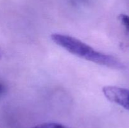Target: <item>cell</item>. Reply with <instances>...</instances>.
<instances>
[{
	"mask_svg": "<svg viewBox=\"0 0 129 128\" xmlns=\"http://www.w3.org/2000/svg\"><path fill=\"white\" fill-rule=\"evenodd\" d=\"M51 39L69 53L87 61L118 70L125 68V65L117 58L97 51L88 44L73 36L54 33L51 35Z\"/></svg>",
	"mask_w": 129,
	"mask_h": 128,
	"instance_id": "cell-1",
	"label": "cell"
},
{
	"mask_svg": "<svg viewBox=\"0 0 129 128\" xmlns=\"http://www.w3.org/2000/svg\"><path fill=\"white\" fill-rule=\"evenodd\" d=\"M103 92L108 100L128 109V90L127 89L117 86H106Z\"/></svg>",
	"mask_w": 129,
	"mask_h": 128,
	"instance_id": "cell-2",
	"label": "cell"
},
{
	"mask_svg": "<svg viewBox=\"0 0 129 128\" xmlns=\"http://www.w3.org/2000/svg\"><path fill=\"white\" fill-rule=\"evenodd\" d=\"M32 128H68L64 125L59 123L55 122H46L43 124H38Z\"/></svg>",
	"mask_w": 129,
	"mask_h": 128,
	"instance_id": "cell-3",
	"label": "cell"
},
{
	"mask_svg": "<svg viewBox=\"0 0 129 128\" xmlns=\"http://www.w3.org/2000/svg\"><path fill=\"white\" fill-rule=\"evenodd\" d=\"M120 20L121 21L122 25L124 26L125 28L126 31L128 33V25H129V21H128V17L127 15H125V14H122L120 15L119 16Z\"/></svg>",
	"mask_w": 129,
	"mask_h": 128,
	"instance_id": "cell-4",
	"label": "cell"
},
{
	"mask_svg": "<svg viewBox=\"0 0 129 128\" xmlns=\"http://www.w3.org/2000/svg\"><path fill=\"white\" fill-rule=\"evenodd\" d=\"M5 91H6V87H5V85L0 82V96L5 94Z\"/></svg>",
	"mask_w": 129,
	"mask_h": 128,
	"instance_id": "cell-5",
	"label": "cell"
}]
</instances>
